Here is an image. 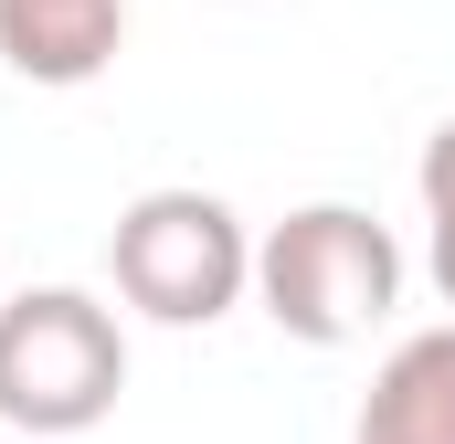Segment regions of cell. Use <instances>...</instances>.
<instances>
[{
	"label": "cell",
	"mask_w": 455,
	"mask_h": 444,
	"mask_svg": "<svg viewBox=\"0 0 455 444\" xmlns=\"http://www.w3.org/2000/svg\"><path fill=\"white\" fill-rule=\"evenodd\" d=\"M254 297H265V318L286 338L349 349L360 329H381L403 307V243L360 202H307L275 233H254Z\"/></svg>",
	"instance_id": "1"
},
{
	"label": "cell",
	"mask_w": 455,
	"mask_h": 444,
	"mask_svg": "<svg viewBox=\"0 0 455 444\" xmlns=\"http://www.w3.org/2000/svg\"><path fill=\"white\" fill-rule=\"evenodd\" d=\"M127 392V338L116 307H96L85 286H21L0 297V424L32 444L96 434Z\"/></svg>",
	"instance_id": "2"
},
{
	"label": "cell",
	"mask_w": 455,
	"mask_h": 444,
	"mask_svg": "<svg viewBox=\"0 0 455 444\" xmlns=\"http://www.w3.org/2000/svg\"><path fill=\"white\" fill-rule=\"evenodd\" d=\"M116 297L159 329H212L254 297V233L223 191H138L107 233Z\"/></svg>",
	"instance_id": "3"
},
{
	"label": "cell",
	"mask_w": 455,
	"mask_h": 444,
	"mask_svg": "<svg viewBox=\"0 0 455 444\" xmlns=\"http://www.w3.org/2000/svg\"><path fill=\"white\" fill-rule=\"evenodd\" d=\"M127 43V0H0V64L21 85H96Z\"/></svg>",
	"instance_id": "4"
},
{
	"label": "cell",
	"mask_w": 455,
	"mask_h": 444,
	"mask_svg": "<svg viewBox=\"0 0 455 444\" xmlns=\"http://www.w3.org/2000/svg\"><path fill=\"white\" fill-rule=\"evenodd\" d=\"M349 444H455V329L403 338V349L371 370Z\"/></svg>",
	"instance_id": "5"
},
{
	"label": "cell",
	"mask_w": 455,
	"mask_h": 444,
	"mask_svg": "<svg viewBox=\"0 0 455 444\" xmlns=\"http://www.w3.org/2000/svg\"><path fill=\"white\" fill-rule=\"evenodd\" d=\"M413 191H424V212H455V116L424 138V170H413Z\"/></svg>",
	"instance_id": "6"
},
{
	"label": "cell",
	"mask_w": 455,
	"mask_h": 444,
	"mask_svg": "<svg viewBox=\"0 0 455 444\" xmlns=\"http://www.w3.org/2000/svg\"><path fill=\"white\" fill-rule=\"evenodd\" d=\"M435 286H445V307H455V212H435Z\"/></svg>",
	"instance_id": "7"
},
{
	"label": "cell",
	"mask_w": 455,
	"mask_h": 444,
	"mask_svg": "<svg viewBox=\"0 0 455 444\" xmlns=\"http://www.w3.org/2000/svg\"><path fill=\"white\" fill-rule=\"evenodd\" d=\"M0 444H21V434H11V424H0Z\"/></svg>",
	"instance_id": "8"
}]
</instances>
